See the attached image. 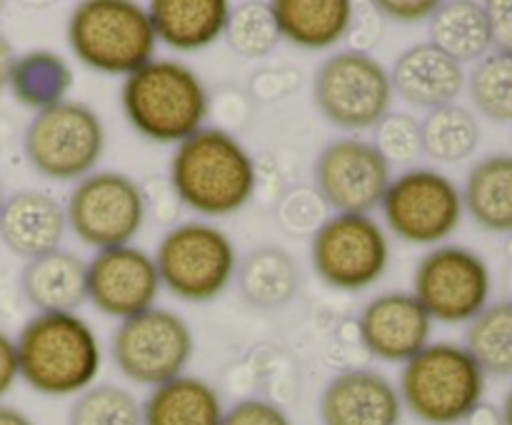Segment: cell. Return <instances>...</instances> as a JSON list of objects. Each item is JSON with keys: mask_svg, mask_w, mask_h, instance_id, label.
Segmentation results:
<instances>
[{"mask_svg": "<svg viewBox=\"0 0 512 425\" xmlns=\"http://www.w3.org/2000/svg\"><path fill=\"white\" fill-rule=\"evenodd\" d=\"M168 180L185 208L205 218H225L253 198L258 170L253 155L233 133L200 128L178 143Z\"/></svg>", "mask_w": 512, "mask_h": 425, "instance_id": "cell-1", "label": "cell"}, {"mask_svg": "<svg viewBox=\"0 0 512 425\" xmlns=\"http://www.w3.org/2000/svg\"><path fill=\"white\" fill-rule=\"evenodd\" d=\"M15 350L20 378L48 398L88 390L103 363L98 335L75 313H35L20 328Z\"/></svg>", "mask_w": 512, "mask_h": 425, "instance_id": "cell-2", "label": "cell"}, {"mask_svg": "<svg viewBox=\"0 0 512 425\" xmlns=\"http://www.w3.org/2000/svg\"><path fill=\"white\" fill-rule=\"evenodd\" d=\"M133 130L153 143H183L208 118V90L193 68L178 60H150L130 73L120 90Z\"/></svg>", "mask_w": 512, "mask_h": 425, "instance_id": "cell-3", "label": "cell"}, {"mask_svg": "<svg viewBox=\"0 0 512 425\" xmlns=\"http://www.w3.org/2000/svg\"><path fill=\"white\" fill-rule=\"evenodd\" d=\"M398 393L425 425H458L483 405L485 373L463 345L428 343L405 363Z\"/></svg>", "mask_w": 512, "mask_h": 425, "instance_id": "cell-4", "label": "cell"}, {"mask_svg": "<svg viewBox=\"0 0 512 425\" xmlns=\"http://www.w3.org/2000/svg\"><path fill=\"white\" fill-rule=\"evenodd\" d=\"M68 45L88 68L128 78L153 60L158 38L143 5L130 0H88L70 13Z\"/></svg>", "mask_w": 512, "mask_h": 425, "instance_id": "cell-5", "label": "cell"}, {"mask_svg": "<svg viewBox=\"0 0 512 425\" xmlns=\"http://www.w3.org/2000/svg\"><path fill=\"white\" fill-rule=\"evenodd\" d=\"M153 258L160 285L188 303L218 298L238 273L233 240L203 220H188L170 228Z\"/></svg>", "mask_w": 512, "mask_h": 425, "instance_id": "cell-6", "label": "cell"}, {"mask_svg": "<svg viewBox=\"0 0 512 425\" xmlns=\"http://www.w3.org/2000/svg\"><path fill=\"white\" fill-rule=\"evenodd\" d=\"M103 148V120L80 100H63L35 113L23 135L30 168L50 180H80L90 175L103 158Z\"/></svg>", "mask_w": 512, "mask_h": 425, "instance_id": "cell-7", "label": "cell"}, {"mask_svg": "<svg viewBox=\"0 0 512 425\" xmlns=\"http://www.w3.org/2000/svg\"><path fill=\"white\" fill-rule=\"evenodd\" d=\"M390 70L365 50H340L320 63L313 100L325 120L343 130L375 128L393 103Z\"/></svg>", "mask_w": 512, "mask_h": 425, "instance_id": "cell-8", "label": "cell"}, {"mask_svg": "<svg viewBox=\"0 0 512 425\" xmlns=\"http://www.w3.org/2000/svg\"><path fill=\"white\" fill-rule=\"evenodd\" d=\"M390 260L388 235L370 215L335 213L313 230L310 263L330 288L355 293L383 278Z\"/></svg>", "mask_w": 512, "mask_h": 425, "instance_id": "cell-9", "label": "cell"}, {"mask_svg": "<svg viewBox=\"0 0 512 425\" xmlns=\"http://www.w3.org/2000/svg\"><path fill=\"white\" fill-rule=\"evenodd\" d=\"M65 218L68 228L90 248L130 245L145 220L140 183L115 170H95L70 190Z\"/></svg>", "mask_w": 512, "mask_h": 425, "instance_id": "cell-10", "label": "cell"}, {"mask_svg": "<svg viewBox=\"0 0 512 425\" xmlns=\"http://www.w3.org/2000/svg\"><path fill=\"white\" fill-rule=\"evenodd\" d=\"M110 353L125 378L155 388L183 375L193 355V333L173 310L153 305L118 325Z\"/></svg>", "mask_w": 512, "mask_h": 425, "instance_id": "cell-11", "label": "cell"}, {"mask_svg": "<svg viewBox=\"0 0 512 425\" xmlns=\"http://www.w3.org/2000/svg\"><path fill=\"white\" fill-rule=\"evenodd\" d=\"M383 215L395 238L413 245H435L450 238L463 218V193L445 173L410 168L390 180Z\"/></svg>", "mask_w": 512, "mask_h": 425, "instance_id": "cell-12", "label": "cell"}, {"mask_svg": "<svg viewBox=\"0 0 512 425\" xmlns=\"http://www.w3.org/2000/svg\"><path fill=\"white\" fill-rule=\"evenodd\" d=\"M413 295L440 323H465L488 308L490 270L475 250L440 245L420 258Z\"/></svg>", "mask_w": 512, "mask_h": 425, "instance_id": "cell-13", "label": "cell"}, {"mask_svg": "<svg viewBox=\"0 0 512 425\" xmlns=\"http://www.w3.org/2000/svg\"><path fill=\"white\" fill-rule=\"evenodd\" d=\"M315 193L335 213L370 215L383 203L390 185V163L373 143L338 138L320 150L315 160Z\"/></svg>", "mask_w": 512, "mask_h": 425, "instance_id": "cell-14", "label": "cell"}, {"mask_svg": "<svg viewBox=\"0 0 512 425\" xmlns=\"http://www.w3.org/2000/svg\"><path fill=\"white\" fill-rule=\"evenodd\" d=\"M160 293L155 258L135 245L105 248L88 263V298L108 318L128 320L153 308Z\"/></svg>", "mask_w": 512, "mask_h": 425, "instance_id": "cell-15", "label": "cell"}, {"mask_svg": "<svg viewBox=\"0 0 512 425\" xmlns=\"http://www.w3.org/2000/svg\"><path fill=\"white\" fill-rule=\"evenodd\" d=\"M358 330L370 355L385 363H408L430 343L433 318L413 293L393 290L365 305Z\"/></svg>", "mask_w": 512, "mask_h": 425, "instance_id": "cell-16", "label": "cell"}, {"mask_svg": "<svg viewBox=\"0 0 512 425\" xmlns=\"http://www.w3.org/2000/svg\"><path fill=\"white\" fill-rule=\"evenodd\" d=\"M318 410L323 425H400L403 400L383 373L350 368L328 380Z\"/></svg>", "mask_w": 512, "mask_h": 425, "instance_id": "cell-17", "label": "cell"}, {"mask_svg": "<svg viewBox=\"0 0 512 425\" xmlns=\"http://www.w3.org/2000/svg\"><path fill=\"white\" fill-rule=\"evenodd\" d=\"M65 228V208L43 190H18L0 208V240L18 258L33 260L58 250Z\"/></svg>", "mask_w": 512, "mask_h": 425, "instance_id": "cell-18", "label": "cell"}, {"mask_svg": "<svg viewBox=\"0 0 512 425\" xmlns=\"http://www.w3.org/2000/svg\"><path fill=\"white\" fill-rule=\"evenodd\" d=\"M390 83L405 103L435 110L458 100L465 88V70L433 43H418L398 55Z\"/></svg>", "mask_w": 512, "mask_h": 425, "instance_id": "cell-19", "label": "cell"}, {"mask_svg": "<svg viewBox=\"0 0 512 425\" xmlns=\"http://www.w3.org/2000/svg\"><path fill=\"white\" fill-rule=\"evenodd\" d=\"M20 290L38 313H73L88 300V263L70 250H53L28 260Z\"/></svg>", "mask_w": 512, "mask_h": 425, "instance_id": "cell-20", "label": "cell"}, {"mask_svg": "<svg viewBox=\"0 0 512 425\" xmlns=\"http://www.w3.org/2000/svg\"><path fill=\"white\" fill-rule=\"evenodd\" d=\"M148 15L155 38L180 53H195L223 38L230 5L225 0H153Z\"/></svg>", "mask_w": 512, "mask_h": 425, "instance_id": "cell-21", "label": "cell"}, {"mask_svg": "<svg viewBox=\"0 0 512 425\" xmlns=\"http://www.w3.org/2000/svg\"><path fill=\"white\" fill-rule=\"evenodd\" d=\"M280 38L305 50H325L353 28V3L348 0H275L270 3Z\"/></svg>", "mask_w": 512, "mask_h": 425, "instance_id": "cell-22", "label": "cell"}, {"mask_svg": "<svg viewBox=\"0 0 512 425\" xmlns=\"http://www.w3.org/2000/svg\"><path fill=\"white\" fill-rule=\"evenodd\" d=\"M140 410L143 425H220L225 415L218 390L208 380L185 373L150 388Z\"/></svg>", "mask_w": 512, "mask_h": 425, "instance_id": "cell-23", "label": "cell"}, {"mask_svg": "<svg viewBox=\"0 0 512 425\" xmlns=\"http://www.w3.org/2000/svg\"><path fill=\"white\" fill-rule=\"evenodd\" d=\"M463 208L480 228L512 233V155H488L470 168Z\"/></svg>", "mask_w": 512, "mask_h": 425, "instance_id": "cell-24", "label": "cell"}, {"mask_svg": "<svg viewBox=\"0 0 512 425\" xmlns=\"http://www.w3.org/2000/svg\"><path fill=\"white\" fill-rule=\"evenodd\" d=\"M430 43L460 65L485 58L493 48L485 5L473 0L438 5L430 18Z\"/></svg>", "mask_w": 512, "mask_h": 425, "instance_id": "cell-25", "label": "cell"}, {"mask_svg": "<svg viewBox=\"0 0 512 425\" xmlns=\"http://www.w3.org/2000/svg\"><path fill=\"white\" fill-rule=\"evenodd\" d=\"M8 88L20 105L40 113L68 100L65 95L73 88V70L53 50H28L15 55Z\"/></svg>", "mask_w": 512, "mask_h": 425, "instance_id": "cell-26", "label": "cell"}, {"mask_svg": "<svg viewBox=\"0 0 512 425\" xmlns=\"http://www.w3.org/2000/svg\"><path fill=\"white\" fill-rule=\"evenodd\" d=\"M238 285L243 298L255 308H280L298 293L300 270L288 250L263 245L243 260Z\"/></svg>", "mask_w": 512, "mask_h": 425, "instance_id": "cell-27", "label": "cell"}, {"mask_svg": "<svg viewBox=\"0 0 512 425\" xmlns=\"http://www.w3.org/2000/svg\"><path fill=\"white\" fill-rule=\"evenodd\" d=\"M423 153L440 163H460L470 158L480 143V125L468 108L458 103L443 105L420 123Z\"/></svg>", "mask_w": 512, "mask_h": 425, "instance_id": "cell-28", "label": "cell"}, {"mask_svg": "<svg viewBox=\"0 0 512 425\" xmlns=\"http://www.w3.org/2000/svg\"><path fill=\"white\" fill-rule=\"evenodd\" d=\"M475 363L485 375L510 378L512 375V300L488 305L470 320L468 345Z\"/></svg>", "mask_w": 512, "mask_h": 425, "instance_id": "cell-29", "label": "cell"}, {"mask_svg": "<svg viewBox=\"0 0 512 425\" xmlns=\"http://www.w3.org/2000/svg\"><path fill=\"white\" fill-rule=\"evenodd\" d=\"M68 425H143V410L128 388L100 383L75 398Z\"/></svg>", "mask_w": 512, "mask_h": 425, "instance_id": "cell-30", "label": "cell"}, {"mask_svg": "<svg viewBox=\"0 0 512 425\" xmlns=\"http://www.w3.org/2000/svg\"><path fill=\"white\" fill-rule=\"evenodd\" d=\"M475 108L490 120H512V53H488L478 60L468 80Z\"/></svg>", "mask_w": 512, "mask_h": 425, "instance_id": "cell-31", "label": "cell"}, {"mask_svg": "<svg viewBox=\"0 0 512 425\" xmlns=\"http://www.w3.org/2000/svg\"><path fill=\"white\" fill-rule=\"evenodd\" d=\"M225 38H228L230 48L243 58H263V55L273 53L275 45L283 40L278 23L270 13V5L260 3H245L230 10Z\"/></svg>", "mask_w": 512, "mask_h": 425, "instance_id": "cell-32", "label": "cell"}, {"mask_svg": "<svg viewBox=\"0 0 512 425\" xmlns=\"http://www.w3.org/2000/svg\"><path fill=\"white\" fill-rule=\"evenodd\" d=\"M373 145L390 165H408L423 153L420 123L408 113H388L375 125Z\"/></svg>", "mask_w": 512, "mask_h": 425, "instance_id": "cell-33", "label": "cell"}, {"mask_svg": "<svg viewBox=\"0 0 512 425\" xmlns=\"http://www.w3.org/2000/svg\"><path fill=\"white\" fill-rule=\"evenodd\" d=\"M220 425H293L280 405L263 398H245L225 410Z\"/></svg>", "mask_w": 512, "mask_h": 425, "instance_id": "cell-34", "label": "cell"}, {"mask_svg": "<svg viewBox=\"0 0 512 425\" xmlns=\"http://www.w3.org/2000/svg\"><path fill=\"white\" fill-rule=\"evenodd\" d=\"M140 193H143L145 215L150 213L158 223H170V220L178 218V210L183 203H180L178 193L168 178H148L145 183H140Z\"/></svg>", "mask_w": 512, "mask_h": 425, "instance_id": "cell-35", "label": "cell"}, {"mask_svg": "<svg viewBox=\"0 0 512 425\" xmlns=\"http://www.w3.org/2000/svg\"><path fill=\"white\" fill-rule=\"evenodd\" d=\"M323 200L313 190H295L293 195H288V200L280 208V218L288 228L303 230L313 228L318 223L320 213H323Z\"/></svg>", "mask_w": 512, "mask_h": 425, "instance_id": "cell-36", "label": "cell"}, {"mask_svg": "<svg viewBox=\"0 0 512 425\" xmlns=\"http://www.w3.org/2000/svg\"><path fill=\"white\" fill-rule=\"evenodd\" d=\"M298 83V70H263V73L255 75L250 88H253L255 98L270 103V100H280L290 95V90L298 88Z\"/></svg>", "mask_w": 512, "mask_h": 425, "instance_id": "cell-37", "label": "cell"}, {"mask_svg": "<svg viewBox=\"0 0 512 425\" xmlns=\"http://www.w3.org/2000/svg\"><path fill=\"white\" fill-rule=\"evenodd\" d=\"M438 5L435 0H380L375 3V10L398 23H420V20L433 18Z\"/></svg>", "mask_w": 512, "mask_h": 425, "instance_id": "cell-38", "label": "cell"}, {"mask_svg": "<svg viewBox=\"0 0 512 425\" xmlns=\"http://www.w3.org/2000/svg\"><path fill=\"white\" fill-rule=\"evenodd\" d=\"M485 13L490 20V38H493L495 50L512 53V0L485 3Z\"/></svg>", "mask_w": 512, "mask_h": 425, "instance_id": "cell-39", "label": "cell"}, {"mask_svg": "<svg viewBox=\"0 0 512 425\" xmlns=\"http://www.w3.org/2000/svg\"><path fill=\"white\" fill-rule=\"evenodd\" d=\"M20 378L18 373V350H15V340L8 333L0 330V400L13 390L15 380Z\"/></svg>", "mask_w": 512, "mask_h": 425, "instance_id": "cell-40", "label": "cell"}, {"mask_svg": "<svg viewBox=\"0 0 512 425\" xmlns=\"http://www.w3.org/2000/svg\"><path fill=\"white\" fill-rule=\"evenodd\" d=\"M13 63H15L13 45H10V40L0 33V93H5V88H8Z\"/></svg>", "mask_w": 512, "mask_h": 425, "instance_id": "cell-41", "label": "cell"}, {"mask_svg": "<svg viewBox=\"0 0 512 425\" xmlns=\"http://www.w3.org/2000/svg\"><path fill=\"white\" fill-rule=\"evenodd\" d=\"M0 425H35V423L23 413V410L0 403Z\"/></svg>", "mask_w": 512, "mask_h": 425, "instance_id": "cell-42", "label": "cell"}, {"mask_svg": "<svg viewBox=\"0 0 512 425\" xmlns=\"http://www.w3.org/2000/svg\"><path fill=\"white\" fill-rule=\"evenodd\" d=\"M500 423L512 425V390L508 395H505V400H503V410H500Z\"/></svg>", "mask_w": 512, "mask_h": 425, "instance_id": "cell-43", "label": "cell"}, {"mask_svg": "<svg viewBox=\"0 0 512 425\" xmlns=\"http://www.w3.org/2000/svg\"><path fill=\"white\" fill-rule=\"evenodd\" d=\"M5 203V190H3V180H0V208H3Z\"/></svg>", "mask_w": 512, "mask_h": 425, "instance_id": "cell-44", "label": "cell"}, {"mask_svg": "<svg viewBox=\"0 0 512 425\" xmlns=\"http://www.w3.org/2000/svg\"><path fill=\"white\" fill-rule=\"evenodd\" d=\"M505 248H508V258L512 260V233H510V238H508V245H505Z\"/></svg>", "mask_w": 512, "mask_h": 425, "instance_id": "cell-45", "label": "cell"}, {"mask_svg": "<svg viewBox=\"0 0 512 425\" xmlns=\"http://www.w3.org/2000/svg\"><path fill=\"white\" fill-rule=\"evenodd\" d=\"M510 288H512V275H510Z\"/></svg>", "mask_w": 512, "mask_h": 425, "instance_id": "cell-46", "label": "cell"}]
</instances>
